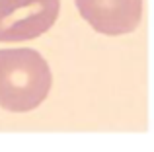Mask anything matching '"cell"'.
Segmentation results:
<instances>
[{"label":"cell","mask_w":154,"mask_h":152,"mask_svg":"<svg viewBox=\"0 0 154 152\" xmlns=\"http://www.w3.org/2000/svg\"><path fill=\"white\" fill-rule=\"evenodd\" d=\"M51 68L33 49L0 51V107L26 113L45 102L51 90Z\"/></svg>","instance_id":"cell-1"},{"label":"cell","mask_w":154,"mask_h":152,"mask_svg":"<svg viewBox=\"0 0 154 152\" xmlns=\"http://www.w3.org/2000/svg\"><path fill=\"white\" fill-rule=\"evenodd\" d=\"M60 0H0V41H29L49 31L59 18Z\"/></svg>","instance_id":"cell-2"},{"label":"cell","mask_w":154,"mask_h":152,"mask_svg":"<svg viewBox=\"0 0 154 152\" xmlns=\"http://www.w3.org/2000/svg\"><path fill=\"white\" fill-rule=\"evenodd\" d=\"M80 16L103 35H123L139 27L143 0H74Z\"/></svg>","instance_id":"cell-3"}]
</instances>
